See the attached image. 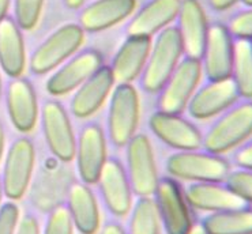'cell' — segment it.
<instances>
[{"label":"cell","mask_w":252,"mask_h":234,"mask_svg":"<svg viewBox=\"0 0 252 234\" xmlns=\"http://www.w3.org/2000/svg\"><path fill=\"white\" fill-rule=\"evenodd\" d=\"M74 159L81 181L94 185L108 159L106 135L100 123L88 121L81 128L76 138Z\"/></svg>","instance_id":"obj_12"},{"label":"cell","mask_w":252,"mask_h":234,"mask_svg":"<svg viewBox=\"0 0 252 234\" xmlns=\"http://www.w3.org/2000/svg\"><path fill=\"white\" fill-rule=\"evenodd\" d=\"M63 3L68 10H79L85 6L86 0H63Z\"/></svg>","instance_id":"obj_39"},{"label":"cell","mask_w":252,"mask_h":234,"mask_svg":"<svg viewBox=\"0 0 252 234\" xmlns=\"http://www.w3.org/2000/svg\"><path fill=\"white\" fill-rule=\"evenodd\" d=\"M233 162L236 168L252 170V139L236 148L233 152Z\"/></svg>","instance_id":"obj_34"},{"label":"cell","mask_w":252,"mask_h":234,"mask_svg":"<svg viewBox=\"0 0 252 234\" xmlns=\"http://www.w3.org/2000/svg\"><path fill=\"white\" fill-rule=\"evenodd\" d=\"M225 184L247 205H252V170L241 168L230 169Z\"/></svg>","instance_id":"obj_31"},{"label":"cell","mask_w":252,"mask_h":234,"mask_svg":"<svg viewBox=\"0 0 252 234\" xmlns=\"http://www.w3.org/2000/svg\"><path fill=\"white\" fill-rule=\"evenodd\" d=\"M6 106L12 127L21 134L33 132L40 117V106L33 85L24 76L11 78L6 88Z\"/></svg>","instance_id":"obj_17"},{"label":"cell","mask_w":252,"mask_h":234,"mask_svg":"<svg viewBox=\"0 0 252 234\" xmlns=\"http://www.w3.org/2000/svg\"><path fill=\"white\" fill-rule=\"evenodd\" d=\"M41 128L47 146L53 157L62 162L75 158L76 136L64 106L56 100H48L41 108Z\"/></svg>","instance_id":"obj_10"},{"label":"cell","mask_w":252,"mask_h":234,"mask_svg":"<svg viewBox=\"0 0 252 234\" xmlns=\"http://www.w3.org/2000/svg\"><path fill=\"white\" fill-rule=\"evenodd\" d=\"M126 172L132 192L139 196H153L159 176L154 148L146 134H136L126 146Z\"/></svg>","instance_id":"obj_8"},{"label":"cell","mask_w":252,"mask_h":234,"mask_svg":"<svg viewBox=\"0 0 252 234\" xmlns=\"http://www.w3.org/2000/svg\"><path fill=\"white\" fill-rule=\"evenodd\" d=\"M35 166V147L29 138L22 136L8 147L1 173V187L7 199L17 202L30 187Z\"/></svg>","instance_id":"obj_6"},{"label":"cell","mask_w":252,"mask_h":234,"mask_svg":"<svg viewBox=\"0 0 252 234\" xmlns=\"http://www.w3.org/2000/svg\"><path fill=\"white\" fill-rule=\"evenodd\" d=\"M128 215L127 234H161L162 223L153 196H139Z\"/></svg>","instance_id":"obj_28"},{"label":"cell","mask_w":252,"mask_h":234,"mask_svg":"<svg viewBox=\"0 0 252 234\" xmlns=\"http://www.w3.org/2000/svg\"><path fill=\"white\" fill-rule=\"evenodd\" d=\"M141 121V98L132 83H116L108 109V136L116 147H126Z\"/></svg>","instance_id":"obj_4"},{"label":"cell","mask_w":252,"mask_h":234,"mask_svg":"<svg viewBox=\"0 0 252 234\" xmlns=\"http://www.w3.org/2000/svg\"><path fill=\"white\" fill-rule=\"evenodd\" d=\"M15 234H41V228L33 214H25L18 222Z\"/></svg>","instance_id":"obj_35"},{"label":"cell","mask_w":252,"mask_h":234,"mask_svg":"<svg viewBox=\"0 0 252 234\" xmlns=\"http://www.w3.org/2000/svg\"><path fill=\"white\" fill-rule=\"evenodd\" d=\"M233 49L235 37L230 34L228 26L222 24L210 25L203 53L200 56L202 70L207 79L216 81L230 78Z\"/></svg>","instance_id":"obj_16"},{"label":"cell","mask_w":252,"mask_h":234,"mask_svg":"<svg viewBox=\"0 0 252 234\" xmlns=\"http://www.w3.org/2000/svg\"><path fill=\"white\" fill-rule=\"evenodd\" d=\"M74 232L75 226L67 205H59L49 211L41 234H74Z\"/></svg>","instance_id":"obj_30"},{"label":"cell","mask_w":252,"mask_h":234,"mask_svg":"<svg viewBox=\"0 0 252 234\" xmlns=\"http://www.w3.org/2000/svg\"><path fill=\"white\" fill-rule=\"evenodd\" d=\"M183 191L191 208L207 214L250 205L241 200L225 181L189 182Z\"/></svg>","instance_id":"obj_22"},{"label":"cell","mask_w":252,"mask_h":234,"mask_svg":"<svg viewBox=\"0 0 252 234\" xmlns=\"http://www.w3.org/2000/svg\"><path fill=\"white\" fill-rule=\"evenodd\" d=\"M203 70L200 58H184L158 93V111L182 115L200 86Z\"/></svg>","instance_id":"obj_7"},{"label":"cell","mask_w":252,"mask_h":234,"mask_svg":"<svg viewBox=\"0 0 252 234\" xmlns=\"http://www.w3.org/2000/svg\"><path fill=\"white\" fill-rule=\"evenodd\" d=\"M153 198L157 203L161 223L166 234H188L193 226L191 207L183 188L172 177L159 178Z\"/></svg>","instance_id":"obj_9"},{"label":"cell","mask_w":252,"mask_h":234,"mask_svg":"<svg viewBox=\"0 0 252 234\" xmlns=\"http://www.w3.org/2000/svg\"><path fill=\"white\" fill-rule=\"evenodd\" d=\"M177 22L184 56L200 58L210 25L199 0H182Z\"/></svg>","instance_id":"obj_20"},{"label":"cell","mask_w":252,"mask_h":234,"mask_svg":"<svg viewBox=\"0 0 252 234\" xmlns=\"http://www.w3.org/2000/svg\"><path fill=\"white\" fill-rule=\"evenodd\" d=\"M95 184L106 210L116 218L128 217L134 205V192L126 168L118 158L108 157Z\"/></svg>","instance_id":"obj_13"},{"label":"cell","mask_w":252,"mask_h":234,"mask_svg":"<svg viewBox=\"0 0 252 234\" xmlns=\"http://www.w3.org/2000/svg\"><path fill=\"white\" fill-rule=\"evenodd\" d=\"M184 56L183 42L176 26L161 30L152 44L146 67L141 75L142 88L158 94Z\"/></svg>","instance_id":"obj_2"},{"label":"cell","mask_w":252,"mask_h":234,"mask_svg":"<svg viewBox=\"0 0 252 234\" xmlns=\"http://www.w3.org/2000/svg\"><path fill=\"white\" fill-rule=\"evenodd\" d=\"M1 91H3V85H1V75H0V98H1Z\"/></svg>","instance_id":"obj_44"},{"label":"cell","mask_w":252,"mask_h":234,"mask_svg":"<svg viewBox=\"0 0 252 234\" xmlns=\"http://www.w3.org/2000/svg\"><path fill=\"white\" fill-rule=\"evenodd\" d=\"M45 0H14V21L25 31H32L40 24Z\"/></svg>","instance_id":"obj_29"},{"label":"cell","mask_w":252,"mask_h":234,"mask_svg":"<svg viewBox=\"0 0 252 234\" xmlns=\"http://www.w3.org/2000/svg\"><path fill=\"white\" fill-rule=\"evenodd\" d=\"M241 0H209V6L214 10V11L222 12L228 11L229 8L236 6Z\"/></svg>","instance_id":"obj_37"},{"label":"cell","mask_w":252,"mask_h":234,"mask_svg":"<svg viewBox=\"0 0 252 234\" xmlns=\"http://www.w3.org/2000/svg\"><path fill=\"white\" fill-rule=\"evenodd\" d=\"M86 33L78 24H65L48 35L35 48L29 61L34 75H45L74 56L85 44Z\"/></svg>","instance_id":"obj_5"},{"label":"cell","mask_w":252,"mask_h":234,"mask_svg":"<svg viewBox=\"0 0 252 234\" xmlns=\"http://www.w3.org/2000/svg\"><path fill=\"white\" fill-rule=\"evenodd\" d=\"M104 65V58L95 49H83L53 70L45 83L47 93L52 97H64L75 91L95 71Z\"/></svg>","instance_id":"obj_11"},{"label":"cell","mask_w":252,"mask_h":234,"mask_svg":"<svg viewBox=\"0 0 252 234\" xmlns=\"http://www.w3.org/2000/svg\"><path fill=\"white\" fill-rule=\"evenodd\" d=\"M98 234H127V232L116 221H108L104 225H101Z\"/></svg>","instance_id":"obj_36"},{"label":"cell","mask_w":252,"mask_h":234,"mask_svg":"<svg viewBox=\"0 0 252 234\" xmlns=\"http://www.w3.org/2000/svg\"><path fill=\"white\" fill-rule=\"evenodd\" d=\"M28 65L22 30L12 18L0 25V68L10 78L24 75Z\"/></svg>","instance_id":"obj_25"},{"label":"cell","mask_w":252,"mask_h":234,"mask_svg":"<svg viewBox=\"0 0 252 234\" xmlns=\"http://www.w3.org/2000/svg\"><path fill=\"white\" fill-rule=\"evenodd\" d=\"M199 223L207 234H252V207L210 212Z\"/></svg>","instance_id":"obj_26"},{"label":"cell","mask_w":252,"mask_h":234,"mask_svg":"<svg viewBox=\"0 0 252 234\" xmlns=\"http://www.w3.org/2000/svg\"><path fill=\"white\" fill-rule=\"evenodd\" d=\"M182 0H149L135 11L127 25V35L158 34L177 19Z\"/></svg>","instance_id":"obj_23"},{"label":"cell","mask_w":252,"mask_h":234,"mask_svg":"<svg viewBox=\"0 0 252 234\" xmlns=\"http://www.w3.org/2000/svg\"><path fill=\"white\" fill-rule=\"evenodd\" d=\"M165 169L169 177L188 182H207L226 180L230 164L223 155L202 150L176 151L168 157Z\"/></svg>","instance_id":"obj_3"},{"label":"cell","mask_w":252,"mask_h":234,"mask_svg":"<svg viewBox=\"0 0 252 234\" xmlns=\"http://www.w3.org/2000/svg\"><path fill=\"white\" fill-rule=\"evenodd\" d=\"M138 0H94L82 8L78 25L85 33H100L118 26L136 11Z\"/></svg>","instance_id":"obj_19"},{"label":"cell","mask_w":252,"mask_h":234,"mask_svg":"<svg viewBox=\"0 0 252 234\" xmlns=\"http://www.w3.org/2000/svg\"><path fill=\"white\" fill-rule=\"evenodd\" d=\"M67 210L74 226L81 234H98L101 228V212L98 202L92 188L85 182L71 184L67 192Z\"/></svg>","instance_id":"obj_24"},{"label":"cell","mask_w":252,"mask_h":234,"mask_svg":"<svg viewBox=\"0 0 252 234\" xmlns=\"http://www.w3.org/2000/svg\"><path fill=\"white\" fill-rule=\"evenodd\" d=\"M228 29L235 38L252 40V6L230 18Z\"/></svg>","instance_id":"obj_32"},{"label":"cell","mask_w":252,"mask_h":234,"mask_svg":"<svg viewBox=\"0 0 252 234\" xmlns=\"http://www.w3.org/2000/svg\"><path fill=\"white\" fill-rule=\"evenodd\" d=\"M230 79L240 98L252 100V40L235 38Z\"/></svg>","instance_id":"obj_27"},{"label":"cell","mask_w":252,"mask_h":234,"mask_svg":"<svg viewBox=\"0 0 252 234\" xmlns=\"http://www.w3.org/2000/svg\"><path fill=\"white\" fill-rule=\"evenodd\" d=\"M241 1H243V3H244V4H246L247 7H251L252 6V0H241Z\"/></svg>","instance_id":"obj_43"},{"label":"cell","mask_w":252,"mask_h":234,"mask_svg":"<svg viewBox=\"0 0 252 234\" xmlns=\"http://www.w3.org/2000/svg\"><path fill=\"white\" fill-rule=\"evenodd\" d=\"M10 7H11V0H0V25L8 15Z\"/></svg>","instance_id":"obj_38"},{"label":"cell","mask_w":252,"mask_h":234,"mask_svg":"<svg viewBox=\"0 0 252 234\" xmlns=\"http://www.w3.org/2000/svg\"><path fill=\"white\" fill-rule=\"evenodd\" d=\"M3 187H1V181H0V207H1V199H3Z\"/></svg>","instance_id":"obj_42"},{"label":"cell","mask_w":252,"mask_h":234,"mask_svg":"<svg viewBox=\"0 0 252 234\" xmlns=\"http://www.w3.org/2000/svg\"><path fill=\"white\" fill-rule=\"evenodd\" d=\"M4 150H6V132L3 128V124L0 123V162L4 157Z\"/></svg>","instance_id":"obj_40"},{"label":"cell","mask_w":252,"mask_h":234,"mask_svg":"<svg viewBox=\"0 0 252 234\" xmlns=\"http://www.w3.org/2000/svg\"><path fill=\"white\" fill-rule=\"evenodd\" d=\"M188 234H207V233H206V230L203 229V226H202L200 223H193L192 229L189 230V233Z\"/></svg>","instance_id":"obj_41"},{"label":"cell","mask_w":252,"mask_h":234,"mask_svg":"<svg viewBox=\"0 0 252 234\" xmlns=\"http://www.w3.org/2000/svg\"><path fill=\"white\" fill-rule=\"evenodd\" d=\"M252 138V100H239L235 105L216 117L214 123L203 135L207 151L225 155L235 151Z\"/></svg>","instance_id":"obj_1"},{"label":"cell","mask_w":252,"mask_h":234,"mask_svg":"<svg viewBox=\"0 0 252 234\" xmlns=\"http://www.w3.org/2000/svg\"><path fill=\"white\" fill-rule=\"evenodd\" d=\"M21 210L14 202H7L0 207V234H15Z\"/></svg>","instance_id":"obj_33"},{"label":"cell","mask_w":252,"mask_h":234,"mask_svg":"<svg viewBox=\"0 0 252 234\" xmlns=\"http://www.w3.org/2000/svg\"><path fill=\"white\" fill-rule=\"evenodd\" d=\"M149 128L156 138L176 151L199 150L203 146L199 128L182 115L154 112L149 117Z\"/></svg>","instance_id":"obj_15"},{"label":"cell","mask_w":252,"mask_h":234,"mask_svg":"<svg viewBox=\"0 0 252 234\" xmlns=\"http://www.w3.org/2000/svg\"><path fill=\"white\" fill-rule=\"evenodd\" d=\"M115 85L116 82L112 75L111 68L108 65L100 67L86 82H83L74 91L70 102L72 116L79 120H88L93 117L105 105Z\"/></svg>","instance_id":"obj_18"},{"label":"cell","mask_w":252,"mask_h":234,"mask_svg":"<svg viewBox=\"0 0 252 234\" xmlns=\"http://www.w3.org/2000/svg\"><path fill=\"white\" fill-rule=\"evenodd\" d=\"M239 100V91L230 78L216 81L207 79L205 85L196 88L188 102L187 112L195 120L206 121L220 116Z\"/></svg>","instance_id":"obj_14"},{"label":"cell","mask_w":252,"mask_h":234,"mask_svg":"<svg viewBox=\"0 0 252 234\" xmlns=\"http://www.w3.org/2000/svg\"><path fill=\"white\" fill-rule=\"evenodd\" d=\"M153 40L146 35H127L113 56L112 75L116 83H132L142 75L150 55Z\"/></svg>","instance_id":"obj_21"}]
</instances>
